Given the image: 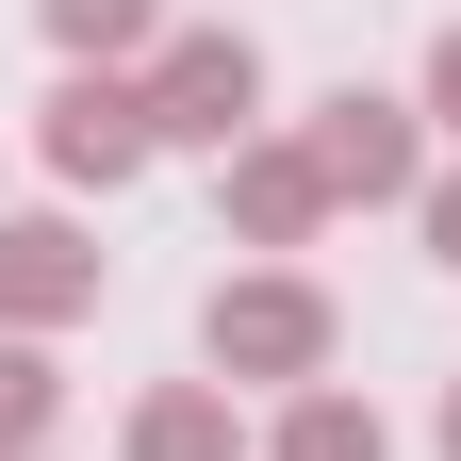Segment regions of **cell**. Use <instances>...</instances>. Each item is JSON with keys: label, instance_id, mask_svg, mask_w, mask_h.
<instances>
[{"label": "cell", "instance_id": "1", "mask_svg": "<svg viewBox=\"0 0 461 461\" xmlns=\"http://www.w3.org/2000/svg\"><path fill=\"white\" fill-rule=\"evenodd\" d=\"M330 346H346V313H330V280H313V264H230L214 297H198V363H214V379H248V395H313V379H330Z\"/></svg>", "mask_w": 461, "mask_h": 461}, {"label": "cell", "instance_id": "2", "mask_svg": "<svg viewBox=\"0 0 461 461\" xmlns=\"http://www.w3.org/2000/svg\"><path fill=\"white\" fill-rule=\"evenodd\" d=\"M132 83H149V132H165V149H214V165H230V149L264 132V50H248V33H165Z\"/></svg>", "mask_w": 461, "mask_h": 461}, {"label": "cell", "instance_id": "3", "mask_svg": "<svg viewBox=\"0 0 461 461\" xmlns=\"http://www.w3.org/2000/svg\"><path fill=\"white\" fill-rule=\"evenodd\" d=\"M313 182H330V214L363 198V214H395V198H429V115L412 99H379V83H346V99H313Z\"/></svg>", "mask_w": 461, "mask_h": 461}, {"label": "cell", "instance_id": "4", "mask_svg": "<svg viewBox=\"0 0 461 461\" xmlns=\"http://www.w3.org/2000/svg\"><path fill=\"white\" fill-rule=\"evenodd\" d=\"M33 149H50V182H83V198H115V182H149V83L132 67H67L50 83V115H33Z\"/></svg>", "mask_w": 461, "mask_h": 461}, {"label": "cell", "instance_id": "5", "mask_svg": "<svg viewBox=\"0 0 461 461\" xmlns=\"http://www.w3.org/2000/svg\"><path fill=\"white\" fill-rule=\"evenodd\" d=\"M99 248H83V230L67 214H0V330H17V346H50V330H83L99 313Z\"/></svg>", "mask_w": 461, "mask_h": 461}, {"label": "cell", "instance_id": "6", "mask_svg": "<svg viewBox=\"0 0 461 461\" xmlns=\"http://www.w3.org/2000/svg\"><path fill=\"white\" fill-rule=\"evenodd\" d=\"M214 198H230V230H248V248H313V230H330V182H313V149H297V132H248Z\"/></svg>", "mask_w": 461, "mask_h": 461}, {"label": "cell", "instance_id": "7", "mask_svg": "<svg viewBox=\"0 0 461 461\" xmlns=\"http://www.w3.org/2000/svg\"><path fill=\"white\" fill-rule=\"evenodd\" d=\"M115 461H264L248 412H230V379H149L132 429H115Z\"/></svg>", "mask_w": 461, "mask_h": 461}, {"label": "cell", "instance_id": "8", "mask_svg": "<svg viewBox=\"0 0 461 461\" xmlns=\"http://www.w3.org/2000/svg\"><path fill=\"white\" fill-rule=\"evenodd\" d=\"M264 461H395V429L363 412L346 379H313V395H280V429H264Z\"/></svg>", "mask_w": 461, "mask_h": 461}, {"label": "cell", "instance_id": "9", "mask_svg": "<svg viewBox=\"0 0 461 461\" xmlns=\"http://www.w3.org/2000/svg\"><path fill=\"white\" fill-rule=\"evenodd\" d=\"M33 17H50L67 67H149L165 50V0H33Z\"/></svg>", "mask_w": 461, "mask_h": 461}, {"label": "cell", "instance_id": "10", "mask_svg": "<svg viewBox=\"0 0 461 461\" xmlns=\"http://www.w3.org/2000/svg\"><path fill=\"white\" fill-rule=\"evenodd\" d=\"M50 429H67V363L0 330V461H50Z\"/></svg>", "mask_w": 461, "mask_h": 461}, {"label": "cell", "instance_id": "11", "mask_svg": "<svg viewBox=\"0 0 461 461\" xmlns=\"http://www.w3.org/2000/svg\"><path fill=\"white\" fill-rule=\"evenodd\" d=\"M412 115H429V132H445V149H461V17H445V33H429V83H412Z\"/></svg>", "mask_w": 461, "mask_h": 461}, {"label": "cell", "instance_id": "12", "mask_svg": "<svg viewBox=\"0 0 461 461\" xmlns=\"http://www.w3.org/2000/svg\"><path fill=\"white\" fill-rule=\"evenodd\" d=\"M412 230H429V264H461V165H429V198H412Z\"/></svg>", "mask_w": 461, "mask_h": 461}, {"label": "cell", "instance_id": "13", "mask_svg": "<svg viewBox=\"0 0 461 461\" xmlns=\"http://www.w3.org/2000/svg\"><path fill=\"white\" fill-rule=\"evenodd\" d=\"M445 461H461V379H445Z\"/></svg>", "mask_w": 461, "mask_h": 461}]
</instances>
